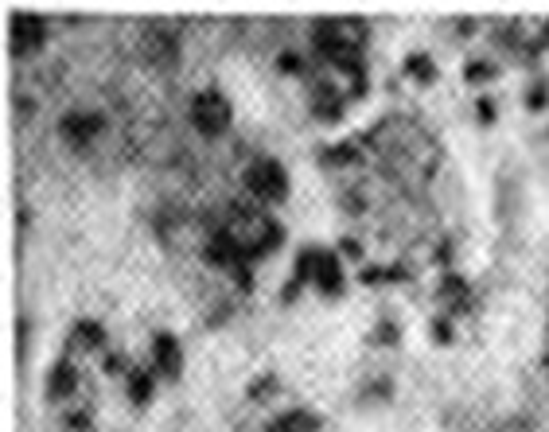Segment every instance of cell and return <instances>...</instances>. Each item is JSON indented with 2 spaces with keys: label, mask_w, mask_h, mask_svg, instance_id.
<instances>
[{
  "label": "cell",
  "mask_w": 549,
  "mask_h": 432,
  "mask_svg": "<svg viewBox=\"0 0 549 432\" xmlns=\"http://www.w3.org/2000/svg\"><path fill=\"white\" fill-rule=\"evenodd\" d=\"M129 394H133V401L141 405V401H148V394H152V378H148L145 370H137L133 378H129Z\"/></svg>",
  "instance_id": "7c38bea8"
},
{
  "label": "cell",
  "mask_w": 549,
  "mask_h": 432,
  "mask_svg": "<svg viewBox=\"0 0 549 432\" xmlns=\"http://www.w3.org/2000/svg\"><path fill=\"white\" fill-rule=\"evenodd\" d=\"M316 429H320V421L308 409H293V413H281L265 432H316Z\"/></svg>",
  "instance_id": "52a82bcc"
},
{
  "label": "cell",
  "mask_w": 549,
  "mask_h": 432,
  "mask_svg": "<svg viewBox=\"0 0 549 432\" xmlns=\"http://www.w3.org/2000/svg\"><path fill=\"white\" fill-rule=\"evenodd\" d=\"M312 281L320 285V292H328V296H335V292L343 288V273H339L335 253L312 250Z\"/></svg>",
  "instance_id": "5b68a950"
},
{
  "label": "cell",
  "mask_w": 549,
  "mask_h": 432,
  "mask_svg": "<svg viewBox=\"0 0 549 432\" xmlns=\"http://www.w3.org/2000/svg\"><path fill=\"white\" fill-rule=\"evenodd\" d=\"M281 71H300V59H296V55H285V59H281Z\"/></svg>",
  "instance_id": "2e32d148"
},
{
  "label": "cell",
  "mask_w": 549,
  "mask_h": 432,
  "mask_svg": "<svg viewBox=\"0 0 549 432\" xmlns=\"http://www.w3.org/2000/svg\"><path fill=\"white\" fill-rule=\"evenodd\" d=\"M433 335H437V343H448V339H452V324L437 320V324H433Z\"/></svg>",
  "instance_id": "5bb4252c"
},
{
  "label": "cell",
  "mask_w": 549,
  "mask_h": 432,
  "mask_svg": "<svg viewBox=\"0 0 549 432\" xmlns=\"http://www.w3.org/2000/svg\"><path fill=\"white\" fill-rule=\"evenodd\" d=\"M74 386H78V374H74L71 362H55V374H51V382H47V394L55 397H71Z\"/></svg>",
  "instance_id": "9c48e42d"
},
{
  "label": "cell",
  "mask_w": 549,
  "mask_h": 432,
  "mask_svg": "<svg viewBox=\"0 0 549 432\" xmlns=\"http://www.w3.org/2000/svg\"><path fill=\"white\" fill-rule=\"evenodd\" d=\"M405 71L413 74V78H421V82H433V78H437L433 63H429V55H413V59L405 63Z\"/></svg>",
  "instance_id": "8fae6325"
},
{
  "label": "cell",
  "mask_w": 549,
  "mask_h": 432,
  "mask_svg": "<svg viewBox=\"0 0 549 432\" xmlns=\"http://www.w3.org/2000/svg\"><path fill=\"white\" fill-rule=\"evenodd\" d=\"M152 355H156V366H160V374H164V378H180L183 355H180L176 335L160 331V335H156V343H152Z\"/></svg>",
  "instance_id": "8992f818"
},
{
  "label": "cell",
  "mask_w": 549,
  "mask_h": 432,
  "mask_svg": "<svg viewBox=\"0 0 549 432\" xmlns=\"http://www.w3.org/2000/svg\"><path fill=\"white\" fill-rule=\"evenodd\" d=\"M546 370H549V355H546Z\"/></svg>",
  "instance_id": "ac0fdd59"
},
{
  "label": "cell",
  "mask_w": 549,
  "mask_h": 432,
  "mask_svg": "<svg viewBox=\"0 0 549 432\" xmlns=\"http://www.w3.org/2000/svg\"><path fill=\"white\" fill-rule=\"evenodd\" d=\"M74 339H78L82 347H102V327L94 324V320H78V324H74Z\"/></svg>",
  "instance_id": "30bf717a"
},
{
  "label": "cell",
  "mask_w": 549,
  "mask_h": 432,
  "mask_svg": "<svg viewBox=\"0 0 549 432\" xmlns=\"http://www.w3.org/2000/svg\"><path fill=\"white\" fill-rule=\"evenodd\" d=\"M59 133H63L67 144L82 148V144H90L102 133V117H98V113H67L63 125H59Z\"/></svg>",
  "instance_id": "3957f363"
},
{
  "label": "cell",
  "mask_w": 549,
  "mask_h": 432,
  "mask_svg": "<svg viewBox=\"0 0 549 432\" xmlns=\"http://www.w3.org/2000/svg\"><path fill=\"white\" fill-rule=\"evenodd\" d=\"M476 113H479V117H483V121H491V113H495V106H491V102H479Z\"/></svg>",
  "instance_id": "e0dca14e"
},
{
  "label": "cell",
  "mask_w": 549,
  "mask_h": 432,
  "mask_svg": "<svg viewBox=\"0 0 549 432\" xmlns=\"http://www.w3.org/2000/svg\"><path fill=\"white\" fill-rule=\"evenodd\" d=\"M43 47V24H39L36 16H16L12 20V55H32Z\"/></svg>",
  "instance_id": "277c9868"
},
{
  "label": "cell",
  "mask_w": 549,
  "mask_h": 432,
  "mask_svg": "<svg viewBox=\"0 0 549 432\" xmlns=\"http://www.w3.org/2000/svg\"><path fill=\"white\" fill-rule=\"evenodd\" d=\"M191 125L203 137H222L230 129V102L222 98L219 90H203L191 98Z\"/></svg>",
  "instance_id": "6da1fadb"
},
{
  "label": "cell",
  "mask_w": 549,
  "mask_h": 432,
  "mask_svg": "<svg viewBox=\"0 0 549 432\" xmlns=\"http://www.w3.org/2000/svg\"><path fill=\"white\" fill-rule=\"evenodd\" d=\"M440 296H444L456 312H468V308H472V292H468V285H464L456 273H448V277L440 281Z\"/></svg>",
  "instance_id": "ba28073f"
},
{
  "label": "cell",
  "mask_w": 549,
  "mask_h": 432,
  "mask_svg": "<svg viewBox=\"0 0 549 432\" xmlns=\"http://www.w3.org/2000/svg\"><path fill=\"white\" fill-rule=\"evenodd\" d=\"M468 82H479V78H491V74H495V67H491V63H468Z\"/></svg>",
  "instance_id": "4fadbf2b"
},
{
  "label": "cell",
  "mask_w": 549,
  "mask_h": 432,
  "mask_svg": "<svg viewBox=\"0 0 549 432\" xmlns=\"http://www.w3.org/2000/svg\"><path fill=\"white\" fill-rule=\"evenodd\" d=\"M549 102V94L546 90H534V94H530V109H542Z\"/></svg>",
  "instance_id": "9a60e30c"
},
{
  "label": "cell",
  "mask_w": 549,
  "mask_h": 432,
  "mask_svg": "<svg viewBox=\"0 0 549 432\" xmlns=\"http://www.w3.org/2000/svg\"><path fill=\"white\" fill-rule=\"evenodd\" d=\"M246 183L254 191L261 203H281L289 195V176L277 160H254L250 172H246Z\"/></svg>",
  "instance_id": "7a4b0ae2"
}]
</instances>
